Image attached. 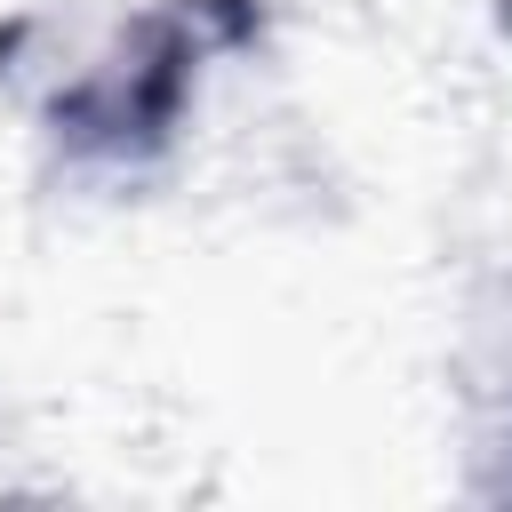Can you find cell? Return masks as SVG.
I'll return each mask as SVG.
<instances>
[{
	"label": "cell",
	"mask_w": 512,
	"mask_h": 512,
	"mask_svg": "<svg viewBox=\"0 0 512 512\" xmlns=\"http://www.w3.org/2000/svg\"><path fill=\"white\" fill-rule=\"evenodd\" d=\"M272 40L280 0H32L0 16V104L56 200L128 208L184 168L208 96Z\"/></svg>",
	"instance_id": "obj_1"
},
{
	"label": "cell",
	"mask_w": 512,
	"mask_h": 512,
	"mask_svg": "<svg viewBox=\"0 0 512 512\" xmlns=\"http://www.w3.org/2000/svg\"><path fill=\"white\" fill-rule=\"evenodd\" d=\"M448 392L464 432V496L512 504V264L464 280L448 320Z\"/></svg>",
	"instance_id": "obj_2"
}]
</instances>
